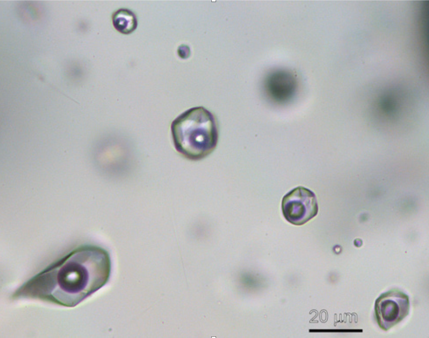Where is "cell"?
Instances as JSON below:
<instances>
[{"label":"cell","instance_id":"2","mask_svg":"<svg viewBox=\"0 0 429 338\" xmlns=\"http://www.w3.org/2000/svg\"><path fill=\"white\" fill-rule=\"evenodd\" d=\"M171 130L176 151L191 160L205 158L218 144L216 119L202 106L190 108L179 115L172 122Z\"/></svg>","mask_w":429,"mask_h":338},{"label":"cell","instance_id":"4","mask_svg":"<svg viewBox=\"0 0 429 338\" xmlns=\"http://www.w3.org/2000/svg\"><path fill=\"white\" fill-rule=\"evenodd\" d=\"M408 296L398 290H391L382 294L376 300L375 314L378 323L388 330L404 319L409 313Z\"/></svg>","mask_w":429,"mask_h":338},{"label":"cell","instance_id":"3","mask_svg":"<svg viewBox=\"0 0 429 338\" xmlns=\"http://www.w3.org/2000/svg\"><path fill=\"white\" fill-rule=\"evenodd\" d=\"M318 209L315 194L303 186L292 189L282 199L283 216L287 221L295 225H303L314 217Z\"/></svg>","mask_w":429,"mask_h":338},{"label":"cell","instance_id":"5","mask_svg":"<svg viewBox=\"0 0 429 338\" xmlns=\"http://www.w3.org/2000/svg\"><path fill=\"white\" fill-rule=\"evenodd\" d=\"M266 85L269 93L275 97H286L292 89L293 77L289 72L275 71L267 77Z\"/></svg>","mask_w":429,"mask_h":338},{"label":"cell","instance_id":"1","mask_svg":"<svg viewBox=\"0 0 429 338\" xmlns=\"http://www.w3.org/2000/svg\"><path fill=\"white\" fill-rule=\"evenodd\" d=\"M111 272L106 250L96 246H81L24 283L13 298L74 307L104 286Z\"/></svg>","mask_w":429,"mask_h":338},{"label":"cell","instance_id":"6","mask_svg":"<svg viewBox=\"0 0 429 338\" xmlns=\"http://www.w3.org/2000/svg\"><path fill=\"white\" fill-rule=\"evenodd\" d=\"M113 24L115 29L123 34H129L137 27V19L134 14L126 9L117 11L112 17Z\"/></svg>","mask_w":429,"mask_h":338}]
</instances>
